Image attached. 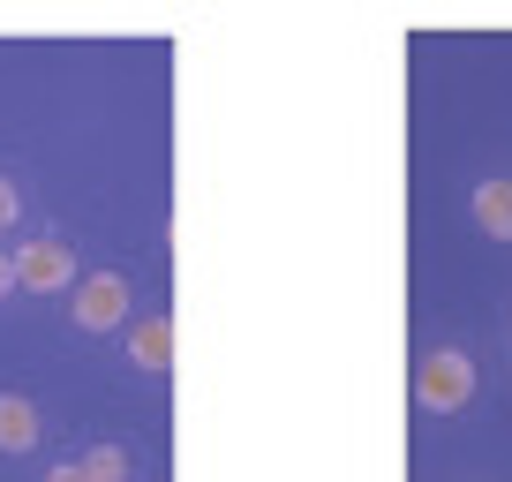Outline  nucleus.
Here are the masks:
<instances>
[{"instance_id": "nucleus-1", "label": "nucleus", "mask_w": 512, "mask_h": 482, "mask_svg": "<svg viewBox=\"0 0 512 482\" xmlns=\"http://www.w3.org/2000/svg\"><path fill=\"white\" fill-rule=\"evenodd\" d=\"M415 400L430 407V415H452V407L475 400V362H467L460 347H430L415 362Z\"/></svg>"}, {"instance_id": "nucleus-2", "label": "nucleus", "mask_w": 512, "mask_h": 482, "mask_svg": "<svg viewBox=\"0 0 512 482\" xmlns=\"http://www.w3.org/2000/svg\"><path fill=\"white\" fill-rule=\"evenodd\" d=\"M121 317H128V279L121 272L76 279V324H83V332H113Z\"/></svg>"}, {"instance_id": "nucleus-3", "label": "nucleus", "mask_w": 512, "mask_h": 482, "mask_svg": "<svg viewBox=\"0 0 512 482\" xmlns=\"http://www.w3.org/2000/svg\"><path fill=\"white\" fill-rule=\"evenodd\" d=\"M16 287H31V294H61V287H68V241H61V234L23 241V257H16Z\"/></svg>"}, {"instance_id": "nucleus-4", "label": "nucleus", "mask_w": 512, "mask_h": 482, "mask_svg": "<svg viewBox=\"0 0 512 482\" xmlns=\"http://www.w3.org/2000/svg\"><path fill=\"white\" fill-rule=\"evenodd\" d=\"M128 362H136V370H166V362H174V324L144 317L136 332H128Z\"/></svg>"}, {"instance_id": "nucleus-5", "label": "nucleus", "mask_w": 512, "mask_h": 482, "mask_svg": "<svg viewBox=\"0 0 512 482\" xmlns=\"http://www.w3.org/2000/svg\"><path fill=\"white\" fill-rule=\"evenodd\" d=\"M31 445H38V407L0 392V452H31Z\"/></svg>"}, {"instance_id": "nucleus-6", "label": "nucleus", "mask_w": 512, "mask_h": 482, "mask_svg": "<svg viewBox=\"0 0 512 482\" xmlns=\"http://www.w3.org/2000/svg\"><path fill=\"white\" fill-rule=\"evenodd\" d=\"M475 226L490 241H512V181H482L475 189Z\"/></svg>"}, {"instance_id": "nucleus-7", "label": "nucleus", "mask_w": 512, "mask_h": 482, "mask_svg": "<svg viewBox=\"0 0 512 482\" xmlns=\"http://www.w3.org/2000/svg\"><path fill=\"white\" fill-rule=\"evenodd\" d=\"M83 475H91V482H128V452H121V445L83 452Z\"/></svg>"}, {"instance_id": "nucleus-8", "label": "nucleus", "mask_w": 512, "mask_h": 482, "mask_svg": "<svg viewBox=\"0 0 512 482\" xmlns=\"http://www.w3.org/2000/svg\"><path fill=\"white\" fill-rule=\"evenodd\" d=\"M16 211H23V196H16V181L0 174V234H8V226H16Z\"/></svg>"}, {"instance_id": "nucleus-9", "label": "nucleus", "mask_w": 512, "mask_h": 482, "mask_svg": "<svg viewBox=\"0 0 512 482\" xmlns=\"http://www.w3.org/2000/svg\"><path fill=\"white\" fill-rule=\"evenodd\" d=\"M16 287V257H8V249H0V294Z\"/></svg>"}, {"instance_id": "nucleus-10", "label": "nucleus", "mask_w": 512, "mask_h": 482, "mask_svg": "<svg viewBox=\"0 0 512 482\" xmlns=\"http://www.w3.org/2000/svg\"><path fill=\"white\" fill-rule=\"evenodd\" d=\"M46 482H91V475H83V467H53Z\"/></svg>"}]
</instances>
